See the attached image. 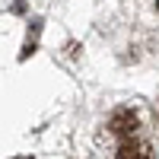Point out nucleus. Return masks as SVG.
<instances>
[{"mask_svg":"<svg viewBox=\"0 0 159 159\" xmlns=\"http://www.w3.org/2000/svg\"><path fill=\"white\" fill-rule=\"evenodd\" d=\"M102 150L108 156H121V159H130V156H153V147L143 140V127H140V115L134 108H118L102 127Z\"/></svg>","mask_w":159,"mask_h":159,"instance_id":"f257e3e1","label":"nucleus"}]
</instances>
